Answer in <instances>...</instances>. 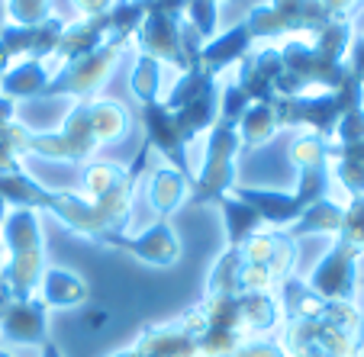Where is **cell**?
<instances>
[{
    "instance_id": "cell-28",
    "label": "cell",
    "mask_w": 364,
    "mask_h": 357,
    "mask_svg": "<svg viewBox=\"0 0 364 357\" xmlns=\"http://www.w3.org/2000/svg\"><path fill=\"white\" fill-rule=\"evenodd\" d=\"M184 23L203 42H210L216 35V29H220V4L216 0H187Z\"/></svg>"
},
{
    "instance_id": "cell-22",
    "label": "cell",
    "mask_w": 364,
    "mask_h": 357,
    "mask_svg": "<svg viewBox=\"0 0 364 357\" xmlns=\"http://www.w3.org/2000/svg\"><path fill=\"white\" fill-rule=\"evenodd\" d=\"M36 296H39L46 306L71 309V306H84V302H87L90 287L77 274H71V270H65V268H46Z\"/></svg>"
},
{
    "instance_id": "cell-3",
    "label": "cell",
    "mask_w": 364,
    "mask_h": 357,
    "mask_svg": "<svg viewBox=\"0 0 364 357\" xmlns=\"http://www.w3.org/2000/svg\"><path fill=\"white\" fill-rule=\"evenodd\" d=\"M129 110L119 100H77L68 110L58 132H29L23 126L20 151L23 158L36 155L46 161H62V165H90L100 145L123 142L129 132Z\"/></svg>"
},
{
    "instance_id": "cell-29",
    "label": "cell",
    "mask_w": 364,
    "mask_h": 357,
    "mask_svg": "<svg viewBox=\"0 0 364 357\" xmlns=\"http://www.w3.org/2000/svg\"><path fill=\"white\" fill-rule=\"evenodd\" d=\"M7 4V23L14 26H39L52 20V0H4Z\"/></svg>"
},
{
    "instance_id": "cell-41",
    "label": "cell",
    "mask_w": 364,
    "mask_h": 357,
    "mask_svg": "<svg viewBox=\"0 0 364 357\" xmlns=\"http://www.w3.org/2000/svg\"><path fill=\"white\" fill-rule=\"evenodd\" d=\"M4 216H7V203L0 199V226H4ZM0 254H4V245H0Z\"/></svg>"
},
{
    "instance_id": "cell-35",
    "label": "cell",
    "mask_w": 364,
    "mask_h": 357,
    "mask_svg": "<svg viewBox=\"0 0 364 357\" xmlns=\"http://www.w3.org/2000/svg\"><path fill=\"white\" fill-rule=\"evenodd\" d=\"M113 4H117V0H71V7L77 10V16H81V20H90V16L110 13Z\"/></svg>"
},
{
    "instance_id": "cell-1",
    "label": "cell",
    "mask_w": 364,
    "mask_h": 357,
    "mask_svg": "<svg viewBox=\"0 0 364 357\" xmlns=\"http://www.w3.org/2000/svg\"><path fill=\"white\" fill-rule=\"evenodd\" d=\"M139 177L123 184L119 190L107 193L100 199H87L75 190H55L46 187L39 177L26 171L0 174V199L14 209H46L62 222L68 232L94 241L100 248H113L119 235L129 232L132 222V203H136Z\"/></svg>"
},
{
    "instance_id": "cell-2",
    "label": "cell",
    "mask_w": 364,
    "mask_h": 357,
    "mask_svg": "<svg viewBox=\"0 0 364 357\" xmlns=\"http://www.w3.org/2000/svg\"><path fill=\"white\" fill-rule=\"evenodd\" d=\"M284 331L277 341L287 357H358L364 316L355 302L319 300L296 277L281 283Z\"/></svg>"
},
{
    "instance_id": "cell-10",
    "label": "cell",
    "mask_w": 364,
    "mask_h": 357,
    "mask_svg": "<svg viewBox=\"0 0 364 357\" xmlns=\"http://www.w3.org/2000/svg\"><path fill=\"white\" fill-rule=\"evenodd\" d=\"M187 0H145V20L136 33L139 55H149L161 65L178 68L184 75L187 65L184 45H181V26H184Z\"/></svg>"
},
{
    "instance_id": "cell-42",
    "label": "cell",
    "mask_w": 364,
    "mask_h": 357,
    "mask_svg": "<svg viewBox=\"0 0 364 357\" xmlns=\"http://www.w3.org/2000/svg\"><path fill=\"white\" fill-rule=\"evenodd\" d=\"M358 357H364V338H361V348H358Z\"/></svg>"
},
{
    "instance_id": "cell-4",
    "label": "cell",
    "mask_w": 364,
    "mask_h": 357,
    "mask_svg": "<svg viewBox=\"0 0 364 357\" xmlns=\"http://www.w3.org/2000/svg\"><path fill=\"white\" fill-rule=\"evenodd\" d=\"M355 42L351 23H332L316 35H294L281 45V77L274 100H290L313 90H342L351 81L348 48Z\"/></svg>"
},
{
    "instance_id": "cell-5",
    "label": "cell",
    "mask_w": 364,
    "mask_h": 357,
    "mask_svg": "<svg viewBox=\"0 0 364 357\" xmlns=\"http://www.w3.org/2000/svg\"><path fill=\"white\" fill-rule=\"evenodd\" d=\"M4 245L10 261L0 264V280L16 300H29L39 293L46 274V235L36 209H10L4 216Z\"/></svg>"
},
{
    "instance_id": "cell-6",
    "label": "cell",
    "mask_w": 364,
    "mask_h": 357,
    "mask_svg": "<svg viewBox=\"0 0 364 357\" xmlns=\"http://www.w3.org/2000/svg\"><path fill=\"white\" fill-rule=\"evenodd\" d=\"M239 248V270H235V293H271L296 268V238L277 229L252 235Z\"/></svg>"
},
{
    "instance_id": "cell-43",
    "label": "cell",
    "mask_w": 364,
    "mask_h": 357,
    "mask_svg": "<svg viewBox=\"0 0 364 357\" xmlns=\"http://www.w3.org/2000/svg\"><path fill=\"white\" fill-rule=\"evenodd\" d=\"M0 357H14V354H10V351H4V348H0Z\"/></svg>"
},
{
    "instance_id": "cell-9",
    "label": "cell",
    "mask_w": 364,
    "mask_h": 357,
    "mask_svg": "<svg viewBox=\"0 0 364 357\" xmlns=\"http://www.w3.org/2000/svg\"><path fill=\"white\" fill-rule=\"evenodd\" d=\"M245 26L252 29L255 42H274L294 35H316L332 26V20L319 0H264L248 7Z\"/></svg>"
},
{
    "instance_id": "cell-26",
    "label": "cell",
    "mask_w": 364,
    "mask_h": 357,
    "mask_svg": "<svg viewBox=\"0 0 364 357\" xmlns=\"http://www.w3.org/2000/svg\"><path fill=\"white\" fill-rule=\"evenodd\" d=\"M342 216H345V207H338L332 199H319L290 226L287 235L290 238H300V235H338Z\"/></svg>"
},
{
    "instance_id": "cell-7",
    "label": "cell",
    "mask_w": 364,
    "mask_h": 357,
    "mask_svg": "<svg viewBox=\"0 0 364 357\" xmlns=\"http://www.w3.org/2000/svg\"><path fill=\"white\" fill-rule=\"evenodd\" d=\"M355 106H364V87L351 77L342 90H313V94H300L290 100H274V116L277 129L306 126L313 136H323L332 142L338 119Z\"/></svg>"
},
{
    "instance_id": "cell-21",
    "label": "cell",
    "mask_w": 364,
    "mask_h": 357,
    "mask_svg": "<svg viewBox=\"0 0 364 357\" xmlns=\"http://www.w3.org/2000/svg\"><path fill=\"white\" fill-rule=\"evenodd\" d=\"M110 33H113V16L110 13L68 23L52 58H62V65H65V62H71V58H77V55H87V52H94V48L100 45Z\"/></svg>"
},
{
    "instance_id": "cell-38",
    "label": "cell",
    "mask_w": 364,
    "mask_h": 357,
    "mask_svg": "<svg viewBox=\"0 0 364 357\" xmlns=\"http://www.w3.org/2000/svg\"><path fill=\"white\" fill-rule=\"evenodd\" d=\"M110 322V312L107 309H97V312H84V325H87V331H97L100 325Z\"/></svg>"
},
{
    "instance_id": "cell-25",
    "label": "cell",
    "mask_w": 364,
    "mask_h": 357,
    "mask_svg": "<svg viewBox=\"0 0 364 357\" xmlns=\"http://www.w3.org/2000/svg\"><path fill=\"white\" fill-rule=\"evenodd\" d=\"M277 116H274V104H252L245 110V116L239 119V138H242V151H255L268 145L277 136Z\"/></svg>"
},
{
    "instance_id": "cell-17",
    "label": "cell",
    "mask_w": 364,
    "mask_h": 357,
    "mask_svg": "<svg viewBox=\"0 0 364 357\" xmlns=\"http://www.w3.org/2000/svg\"><path fill=\"white\" fill-rule=\"evenodd\" d=\"M142 126H145V145H149V148H159V155H165V158L171 161L174 171H181L184 177L193 180L191 161H187V145H184V138L178 136L171 113L165 110L161 100L142 104Z\"/></svg>"
},
{
    "instance_id": "cell-40",
    "label": "cell",
    "mask_w": 364,
    "mask_h": 357,
    "mask_svg": "<svg viewBox=\"0 0 364 357\" xmlns=\"http://www.w3.org/2000/svg\"><path fill=\"white\" fill-rule=\"evenodd\" d=\"M7 26V4H4V0H0V29Z\"/></svg>"
},
{
    "instance_id": "cell-20",
    "label": "cell",
    "mask_w": 364,
    "mask_h": 357,
    "mask_svg": "<svg viewBox=\"0 0 364 357\" xmlns=\"http://www.w3.org/2000/svg\"><path fill=\"white\" fill-rule=\"evenodd\" d=\"M191 177H184L174 167H159V171L149 174V187H145V199L149 207L159 213V219H168L174 216L191 197Z\"/></svg>"
},
{
    "instance_id": "cell-15",
    "label": "cell",
    "mask_w": 364,
    "mask_h": 357,
    "mask_svg": "<svg viewBox=\"0 0 364 357\" xmlns=\"http://www.w3.org/2000/svg\"><path fill=\"white\" fill-rule=\"evenodd\" d=\"M113 248L132 254L136 261L149 264V268H171L181 258V241L174 235V229L168 226V219H159L155 226H149L139 235H129V232L119 235L113 241Z\"/></svg>"
},
{
    "instance_id": "cell-8",
    "label": "cell",
    "mask_w": 364,
    "mask_h": 357,
    "mask_svg": "<svg viewBox=\"0 0 364 357\" xmlns=\"http://www.w3.org/2000/svg\"><path fill=\"white\" fill-rule=\"evenodd\" d=\"M242 151V138H239V126H226L216 123L210 129L206 138V151H203V165L193 174L191 184V207H210L220 203L223 197H229L235 187V158Z\"/></svg>"
},
{
    "instance_id": "cell-11",
    "label": "cell",
    "mask_w": 364,
    "mask_h": 357,
    "mask_svg": "<svg viewBox=\"0 0 364 357\" xmlns=\"http://www.w3.org/2000/svg\"><path fill=\"white\" fill-rule=\"evenodd\" d=\"M110 357H200V309L193 306L168 322H149L129 348Z\"/></svg>"
},
{
    "instance_id": "cell-24",
    "label": "cell",
    "mask_w": 364,
    "mask_h": 357,
    "mask_svg": "<svg viewBox=\"0 0 364 357\" xmlns=\"http://www.w3.org/2000/svg\"><path fill=\"white\" fill-rule=\"evenodd\" d=\"M216 207H220L223 226H226V245H229V248L245 245L252 235H258V232H264V229H268V226L262 222V216L255 213L248 203L235 199L232 193H229V197H223Z\"/></svg>"
},
{
    "instance_id": "cell-19",
    "label": "cell",
    "mask_w": 364,
    "mask_h": 357,
    "mask_svg": "<svg viewBox=\"0 0 364 357\" xmlns=\"http://www.w3.org/2000/svg\"><path fill=\"white\" fill-rule=\"evenodd\" d=\"M252 48H255L252 29L245 26V20H239L235 26H229L226 33H216L210 42H203V48H200V68H203L206 75L220 77L229 65L242 62Z\"/></svg>"
},
{
    "instance_id": "cell-27",
    "label": "cell",
    "mask_w": 364,
    "mask_h": 357,
    "mask_svg": "<svg viewBox=\"0 0 364 357\" xmlns=\"http://www.w3.org/2000/svg\"><path fill=\"white\" fill-rule=\"evenodd\" d=\"M132 94L139 97V104H149V100H159V87H161V62L149 55H139L132 65V77H129Z\"/></svg>"
},
{
    "instance_id": "cell-44",
    "label": "cell",
    "mask_w": 364,
    "mask_h": 357,
    "mask_svg": "<svg viewBox=\"0 0 364 357\" xmlns=\"http://www.w3.org/2000/svg\"><path fill=\"white\" fill-rule=\"evenodd\" d=\"M216 4H226V0H216Z\"/></svg>"
},
{
    "instance_id": "cell-37",
    "label": "cell",
    "mask_w": 364,
    "mask_h": 357,
    "mask_svg": "<svg viewBox=\"0 0 364 357\" xmlns=\"http://www.w3.org/2000/svg\"><path fill=\"white\" fill-rule=\"evenodd\" d=\"M16 100H10V97H4L0 94V126H10V123H16Z\"/></svg>"
},
{
    "instance_id": "cell-33",
    "label": "cell",
    "mask_w": 364,
    "mask_h": 357,
    "mask_svg": "<svg viewBox=\"0 0 364 357\" xmlns=\"http://www.w3.org/2000/svg\"><path fill=\"white\" fill-rule=\"evenodd\" d=\"M232 357H287V351H284V344L277 341V338L262 335V338H248V341H242Z\"/></svg>"
},
{
    "instance_id": "cell-30",
    "label": "cell",
    "mask_w": 364,
    "mask_h": 357,
    "mask_svg": "<svg viewBox=\"0 0 364 357\" xmlns=\"http://www.w3.org/2000/svg\"><path fill=\"white\" fill-rule=\"evenodd\" d=\"M20 123L0 126V174L23 171V151H20Z\"/></svg>"
},
{
    "instance_id": "cell-36",
    "label": "cell",
    "mask_w": 364,
    "mask_h": 357,
    "mask_svg": "<svg viewBox=\"0 0 364 357\" xmlns=\"http://www.w3.org/2000/svg\"><path fill=\"white\" fill-rule=\"evenodd\" d=\"M348 71H351V77L364 87V35H358L348 48Z\"/></svg>"
},
{
    "instance_id": "cell-13",
    "label": "cell",
    "mask_w": 364,
    "mask_h": 357,
    "mask_svg": "<svg viewBox=\"0 0 364 357\" xmlns=\"http://www.w3.org/2000/svg\"><path fill=\"white\" fill-rule=\"evenodd\" d=\"M65 26L68 23L62 16H52V20L39 23V26H14V23H7L0 29V77L23 58H42V62L52 58Z\"/></svg>"
},
{
    "instance_id": "cell-16",
    "label": "cell",
    "mask_w": 364,
    "mask_h": 357,
    "mask_svg": "<svg viewBox=\"0 0 364 357\" xmlns=\"http://www.w3.org/2000/svg\"><path fill=\"white\" fill-rule=\"evenodd\" d=\"M281 77V48H252L239 62L235 84L252 104H274V84Z\"/></svg>"
},
{
    "instance_id": "cell-31",
    "label": "cell",
    "mask_w": 364,
    "mask_h": 357,
    "mask_svg": "<svg viewBox=\"0 0 364 357\" xmlns=\"http://www.w3.org/2000/svg\"><path fill=\"white\" fill-rule=\"evenodd\" d=\"M336 238L348 241V245L361 248L364 251V197H351L348 207H345L342 216V229H338Z\"/></svg>"
},
{
    "instance_id": "cell-32",
    "label": "cell",
    "mask_w": 364,
    "mask_h": 357,
    "mask_svg": "<svg viewBox=\"0 0 364 357\" xmlns=\"http://www.w3.org/2000/svg\"><path fill=\"white\" fill-rule=\"evenodd\" d=\"M364 142V106H355L348 110L336 126V136H332V145H358Z\"/></svg>"
},
{
    "instance_id": "cell-14",
    "label": "cell",
    "mask_w": 364,
    "mask_h": 357,
    "mask_svg": "<svg viewBox=\"0 0 364 357\" xmlns=\"http://www.w3.org/2000/svg\"><path fill=\"white\" fill-rule=\"evenodd\" d=\"M0 335L10 344H42L48 341V306L39 296L16 300L0 280Z\"/></svg>"
},
{
    "instance_id": "cell-23",
    "label": "cell",
    "mask_w": 364,
    "mask_h": 357,
    "mask_svg": "<svg viewBox=\"0 0 364 357\" xmlns=\"http://www.w3.org/2000/svg\"><path fill=\"white\" fill-rule=\"evenodd\" d=\"M48 81H52V75L46 71L42 58H23L0 77V94L10 100H33V97H42Z\"/></svg>"
},
{
    "instance_id": "cell-39",
    "label": "cell",
    "mask_w": 364,
    "mask_h": 357,
    "mask_svg": "<svg viewBox=\"0 0 364 357\" xmlns=\"http://www.w3.org/2000/svg\"><path fill=\"white\" fill-rule=\"evenodd\" d=\"M42 357H62V348H58V344L55 341H52V338H48V341L46 344H42Z\"/></svg>"
},
{
    "instance_id": "cell-12",
    "label": "cell",
    "mask_w": 364,
    "mask_h": 357,
    "mask_svg": "<svg viewBox=\"0 0 364 357\" xmlns=\"http://www.w3.org/2000/svg\"><path fill=\"white\" fill-rule=\"evenodd\" d=\"M361 254H364L361 248L336 238L332 241V248L326 251V258L313 268V274H309L303 283H306L319 300L355 302V293H358V258H361Z\"/></svg>"
},
{
    "instance_id": "cell-34",
    "label": "cell",
    "mask_w": 364,
    "mask_h": 357,
    "mask_svg": "<svg viewBox=\"0 0 364 357\" xmlns=\"http://www.w3.org/2000/svg\"><path fill=\"white\" fill-rule=\"evenodd\" d=\"M319 4H323V10L329 13L332 23H351L355 10L361 7L364 0H319Z\"/></svg>"
},
{
    "instance_id": "cell-18",
    "label": "cell",
    "mask_w": 364,
    "mask_h": 357,
    "mask_svg": "<svg viewBox=\"0 0 364 357\" xmlns=\"http://www.w3.org/2000/svg\"><path fill=\"white\" fill-rule=\"evenodd\" d=\"M232 197L248 203L255 213L262 216V222L268 229H284V226H294L306 207H303L296 193H284V190H262V187H242L235 184L232 187Z\"/></svg>"
}]
</instances>
